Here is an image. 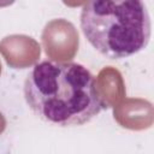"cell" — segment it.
<instances>
[{
	"instance_id": "1",
	"label": "cell",
	"mask_w": 154,
	"mask_h": 154,
	"mask_svg": "<svg viewBox=\"0 0 154 154\" xmlns=\"http://www.w3.org/2000/svg\"><path fill=\"white\" fill-rule=\"evenodd\" d=\"M24 97L36 116L58 126L83 125L101 111L94 76L77 63H40L25 78Z\"/></svg>"
},
{
	"instance_id": "2",
	"label": "cell",
	"mask_w": 154,
	"mask_h": 154,
	"mask_svg": "<svg viewBox=\"0 0 154 154\" xmlns=\"http://www.w3.org/2000/svg\"><path fill=\"white\" fill-rule=\"evenodd\" d=\"M81 28L89 43L111 59L141 52L152 34L149 13L138 0L89 1L81 12Z\"/></svg>"
},
{
	"instance_id": "3",
	"label": "cell",
	"mask_w": 154,
	"mask_h": 154,
	"mask_svg": "<svg viewBox=\"0 0 154 154\" xmlns=\"http://www.w3.org/2000/svg\"><path fill=\"white\" fill-rule=\"evenodd\" d=\"M41 38L46 55L54 63H69L78 52L79 35L76 26L67 19L58 18L48 22Z\"/></svg>"
},
{
	"instance_id": "4",
	"label": "cell",
	"mask_w": 154,
	"mask_h": 154,
	"mask_svg": "<svg viewBox=\"0 0 154 154\" xmlns=\"http://www.w3.org/2000/svg\"><path fill=\"white\" fill-rule=\"evenodd\" d=\"M0 54L12 69L34 66L41 55L38 42L26 35H8L0 41Z\"/></svg>"
},
{
	"instance_id": "5",
	"label": "cell",
	"mask_w": 154,
	"mask_h": 154,
	"mask_svg": "<svg viewBox=\"0 0 154 154\" xmlns=\"http://www.w3.org/2000/svg\"><path fill=\"white\" fill-rule=\"evenodd\" d=\"M113 118L124 129L141 131L153 125L154 108L146 99L128 97L113 107Z\"/></svg>"
},
{
	"instance_id": "6",
	"label": "cell",
	"mask_w": 154,
	"mask_h": 154,
	"mask_svg": "<svg viewBox=\"0 0 154 154\" xmlns=\"http://www.w3.org/2000/svg\"><path fill=\"white\" fill-rule=\"evenodd\" d=\"M95 91L102 108H112L125 97V83L119 70L113 66L101 69L94 78Z\"/></svg>"
},
{
	"instance_id": "7",
	"label": "cell",
	"mask_w": 154,
	"mask_h": 154,
	"mask_svg": "<svg viewBox=\"0 0 154 154\" xmlns=\"http://www.w3.org/2000/svg\"><path fill=\"white\" fill-rule=\"evenodd\" d=\"M5 129H6V119H5L4 114L0 112V135L5 131Z\"/></svg>"
},
{
	"instance_id": "8",
	"label": "cell",
	"mask_w": 154,
	"mask_h": 154,
	"mask_svg": "<svg viewBox=\"0 0 154 154\" xmlns=\"http://www.w3.org/2000/svg\"><path fill=\"white\" fill-rule=\"evenodd\" d=\"M1 70H2V66H1V63H0V75H1Z\"/></svg>"
}]
</instances>
